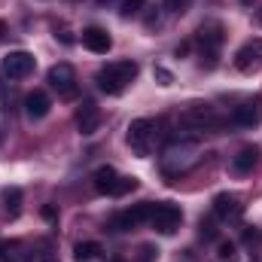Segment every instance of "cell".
Listing matches in <instances>:
<instances>
[{
	"instance_id": "cb8c5ba5",
	"label": "cell",
	"mask_w": 262,
	"mask_h": 262,
	"mask_svg": "<svg viewBox=\"0 0 262 262\" xmlns=\"http://www.w3.org/2000/svg\"><path fill=\"white\" fill-rule=\"evenodd\" d=\"M259 241H262L259 229H244V244H247V247H253V244H259Z\"/></svg>"
},
{
	"instance_id": "ac0fdd59",
	"label": "cell",
	"mask_w": 262,
	"mask_h": 262,
	"mask_svg": "<svg viewBox=\"0 0 262 262\" xmlns=\"http://www.w3.org/2000/svg\"><path fill=\"white\" fill-rule=\"evenodd\" d=\"M21 244L18 241H3L0 238V262H25L28 256H21Z\"/></svg>"
},
{
	"instance_id": "6da1fadb",
	"label": "cell",
	"mask_w": 262,
	"mask_h": 262,
	"mask_svg": "<svg viewBox=\"0 0 262 262\" xmlns=\"http://www.w3.org/2000/svg\"><path fill=\"white\" fill-rule=\"evenodd\" d=\"M134 76H137V64L134 61H113V64H104L98 70L95 82L107 95H122L131 82H134Z\"/></svg>"
},
{
	"instance_id": "f1b7e54d",
	"label": "cell",
	"mask_w": 262,
	"mask_h": 262,
	"mask_svg": "<svg viewBox=\"0 0 262 262\" xmlns=\"http://www.w3.org/2000/svg\"><path fill=\"white\" fill-rule=\"evenodd\" d=\"M3 34H6V25H3V21H0V40H3Z\"/></svg>"
},
{
	"instance_id": "9c48e42d",
	"label": "cell",
	"mask_w": 262,
	"mask_h": 262,
	"mask_svg": "<svg viewBox=\"0 0 262 262\" xmlns=\"http://www.w3.org/2000/svg\"><path fill=\"white\" fill-rule=\"evenodd\" d=\"M235 67H238L241 73H250V70L262 67V40L259 37L247 40V43L235 52Z\"/></svg>"
},
{
	"instance_id": "d4e9b609",
	"label": "cell",
	"mask_w": 262,
	"mask_h": 262,
	"mask_svg": "<svg viewBox=\"0 0 262 262\" xmlns=\"http://www.w3.org/2000/svg\"><path fill=\"white\" fill-rule=\"evenodd\" d=\"M189 3H192V0H165V6H168L171 12H183Z\"/></svg>"
},
{
	"instance_id": "2e32d148",
	"label": "cell",
	"mask_w": 262,
	"mask_h": 262,
	"mask_svg": "<svg viewBox=\"0 0 262 262\" xmlns=\"http://www.w3.org/2000/svg\"><path fill=\"white\" fill-rule=\"evenodd\" d=\"M256 162H259V146H244V149L232 159V168H235L238 174H250Z\"/></svg>"
},
{
	"instance_id": "7402d4cb",
	"label": "cell",
	"mask_w": 262,
	"mask_h": 262,
	"mask_svg": "<svg viewBox=\"0 0 262 262\" xmlns=\"http://www.w3.org/2000/svg\"><path fill=\"white\" fill-rule=\"evenodd\" d=\"M134 189H137V177H119L113 195H125V192H134Z\"/></svg>"
},
{
	"instance_id": "83f0119b",
	"label": "cell",
	"mask_w": 262,
	"mask_h": 262,
	"mask_svg": "<svg viewBox=\"0 0 262 262\" xmlns=\"http://www.w3.org/2000/svg\"><path fill=\"white\" fill-rule=\"evenodd\" d=\"M156 253H159V250H152V247H140V262H152Z\"/></svg>"
},
{
	"instance_id": "5bb4252c",
	"label": "cell",
	"mask_w": 262,
	"mask_h": 262,
	"mask_svg": "<svg viewBox=\"0 0 262 262\" xmlns=\"http://www.w3.org/2000/svg\"><path fill=\"white\" fill-rule=\"evenodd\" d=\"M49 110H52V101H49V95H46V92L34 89V92L25 98V113H28V119H43Z\"/></svg>"
},
{
	"instance_id": "8992f818",
	"label": "cell",
	"mask_w": 262,
	"mask_h": 262,
	"mask_svg": "<svg viewBox=\"0 0 262 262\" xmlns=\"http://www.w3.org/2000/svg\"><path fill=\"white\" fill-rule=\"evenodd\" d=\"M3 76H9V79H25L28 73H34V67H37V58L31 55V52H25V49H15V52H9L6 58H3Z\"/></svg>"
},
{
	"instance_id": "52a82bcc",
	"label": "cell",
	"mask_w": 262,
	"mask_h": 262,
	"mask_svg": "<svg viewBox=\"0 0 262 262\" xmlns=\"http://www.w3.org/2000/svg\"><path fill=\"white\" fill-rule=\"evenodd\" d=\"M46 79H49V85H52L61 98H73V95H76V73H73L70 64H52L49 73H46Z\"/></svg>"
},
{
	"instance_id": "ffe728a7",
	"label": "cell",
	"mask_w": 262,
	"mask_h": 262,
	"mask_svg": "<svg viewBox=\"0 0 262 262\" xmlns=\"http://www.w3.org/2000/svg\"><path fill=\"white\" fill-rule=\"evenodd\" d=\"M146 6V0H119V12L128 18V15H137L140 9Z\"/></svg>"
},
{
	"instance_id": "5b68a950",
	"label": "cell",
	"mask_w": 262,
	"mask_h": 262,
	"mask_svg": "<svg viewBox=\"0 0 262 262\" xmlns=\"http://www.w3.org/2000/svg\"><path fill=\"white\" fill-rule=\"evenodd\" d=\"M152 201H143V204H134L128 210H122V213H116L113 220H110V226L116 229V232H131V229H137L140 223H149V216H152Z\"/></svg>"
},
{
	"instance_id": "8fae6325",
	"label": "cell",
	"mask_w": 262,
	"mask_h": 262,
	"mask_svg": "<svg viewBox=\"0 0 262 262\" xmlns=\"http://www.w3.org/2000/svg\"><path fill=\"white\" fill-rule=\"evenodd\" d=\"M259 119H262V104L259 101H244V104H238V107L232 110V122L241 125V128H253V125H259Z\"/></svg>"
},
{
	"instance_id": "4dcf8cb0",
	"label": "cell",
	"mask_w": 262,
	"mask_h": 262,
	"mask_svg": "<svg viewBox=\"0 0 262 262\" xmlns=\"http://www.w3.org/2000/svg\"><path fill=\"white\" fill-rule=\"evenodd\" d=\"M113 262H122V259H113Z\"/></svg>"
},
{
	"instance_id": "d6986e66",
	"label": "cell",
	"mask_w": 262,
	"mask_h": 262,
	"mask_svg": "<svg viewBox=\"0 0 262 262\" xmlns=\"http://www.w3.org/2000/svg\"><path fill=\"white\" fill-rule=\"evenodd\" d=\"M73 253H76L79 262H89V259H95V256L101 253V244H98V241H79Z\"/></svg>"
},
{
	"instance_id": "277c9868",
	"label": "cell",
	"mask_w": 262,
	"mask_h": 262,
	"mask_svg": "<svg viewBox=\"0 0 262 262\" xmlns=\"http://www.w3.org/2000/svg\"><path fill=\"white\" fill-rule=\"evenodd\" d=\"M183 128L186 131H213L220 128V116L213 113V107H207V104H192L186 113H183Z\"/></svg>"
},
{
	"instance_id": "ba28073f",
	"label": "cell",
	"mask_w": 262,
	"mask_h": 262,
	"mask_svg": "<svg viewBox=\"0 0 262 262\" xmlns=\"http://www.w3.org/2000/svg\"><path fill=\"white\" fill-rule=\"evenodd\" d=\"M213 216L223 220V223H238L244 216V204L238 195H229V192H220L213 198Z\"/></svg>"
},
{
	"instance_id": "9a60e30c",
	"label": "cell",
	"mask_w": 262,
	"mask_h": 262,
	"mask_svg": "<svg viewBox=\"0 0 262 262\" xmlns=\"http://www.w3.org/2000/svg\"><path fill=\"white\" fill-rule=\"evenodd\" d=\"M92 183H95V189H98L101 195H113V189H116V183H119V174H116V168L101 165V168L92 174Z\"/></svg>"
},
{
	"instance_id": "7a4b0ae2",
	"label": "cell",
	"mask_w": 262,
	"mask_h": 262,
	"mask_svg": "<svg viewBox=\"0 0 262 262\" xmlns=\"http://www.w3.org/2000/svg\"><path fill=\"white\" fill-rule=\"evenodd\" d=\"M183 223V210L174 204V201H159L152 207V216H149V226L159 232V235H174Z\"/></svg>"
},
{
	"instance_id": "4316f807",
	"label": "cell",
	"mask_w": 262,
	"mask_h": 262,
	"mask_svg": "<svg viewBox=\"0 0 262 262\" xmlns=\"http://www.w3.org/2000/svg\"><path fill=\"white\" fill-rule=\"evenodd\" d=\"M43 220H49V223H55V220H58V210H55V204H46V207H43Z\"/></svg>"
},
{
	"instance_id": "30bf717a",
	"label": "cell",
	"mask_w": 262,
	"mask_h": 262,
	"mask_svg": "<svg viewBox=\"0 0 262 262\" xmlns=\"http://www.w3.org/2000/svg\"><path fill=\"white\" fill-rule=\"evenodd\" d=\"M82 46H85L89 52H95V55H107V52L113 49V37H110L104 28L92 25V28L82 31Z\"/></svg>"
},
{
	"instance_id": "4fadbf2b",
	"label": "cell",
	"mask_w": 262,
	"mask_h": 262,
	"mask_svg": "<svg viewBox=\"0 0 262 262\" xmlns=\"http://www.w3.org/2000/svg\"><path fill=\"white\" fill-rule=\"evenodd\" d=\"M98 125H101V110H98L92 101H85V104L76 110V128H79V134H95Z\"/></svg>"
},
{
	"instance_id": "44dd1931",
	"label": "cell",
	"mask_w": 262,
	"mask_h": 262,
	"mask_svg": "<svg viewBox=\"0 0 262 262\" xmlns=\"http://www.w3.org/2000/svg\"><path fill=\"white\" fill-rule=\"evenodd\" d=\"M220 262H238V247L232 241H223L220 244Z\"/></svg>"
},
{
	"instance_id": "3957f363",
	"label": "cell",
	"mask_w": 262,
	"mask_h": 262,
	"mask_svg": "<svg viewBox=\"0 0 262 262\" xmlns=\"http://www.w3.org/2000/svg\"><path fill=\"white\" fill-rule=\"evenodd\" d=\"M156 143V122L152 119H134L128 125V146L137 156H149Z\"/></svg>"
},
{
	"instance_id": "7c38bea8",
	"label": "cell",
	"mask_w": 262,
	"mask_h": 262,
	"mask_svg": "<svg viewBox=\"0 0 262 262\" xmlns=\"http://www.w3.org/2000/svg\"><path fill=\"white\" fill-rule=\"evenodd\" d=\"M198 43H201V55L210 58V67H213V55H216V49L223 43V28L220 25H204L198 31Z\"/></svg>"
},
{
	"instance_id": "603a6c76",
	"label": "cell",
	"mask_w": 262,
	"mask_h": 262,
	"mask_svg": "<svg viewBox=\"0 0 262 262\" xmlns=\"http://www.w3.org/2000/svg\"><path fill=\"white\" fill-rule=\"evenodd\" d=\"M201 238H204V241L216 238V226H213V220H201Z\"/></svg>"
},
{
	"instance_id": "e0dca14e",
	"label": "cell",
	"mask_w": 262,
	"mask_h": 262,
	"mask_svg": "<svg viewBox=\"0 0 262 262\" xmlns=\"http://www.w3.org/2000/svg\"><path fill=\"white\" fill-rule=\"evenodd\" d=\"M21 201H25V195H21L18 186H9V189L3 192V204H6V216H9V220H15V216L21 213Z\"/></svg>"
},
{
	"instance_id": "f546056e",
	"label": "cell",
	"mask_w": 262,
	"mask_h": 262,
	"mask_svg": "<svg viewBox=\"0 0 262 262\" xmlns=\"http://www.w3.org/2000/svg\"><path fill=\"white\" fill-rule=\"evenodd\" d=\"M241 3H244V6H250V3H253V0H241Z\"/></svg>"
},
{
	"instance_id": "484cf974",
	"label": "cell",
	"mask_w": 262,
	"mask_h": 262,
	"mask_svg": "<svg viewBox=\"0 0 262 262\" xmlns=\"http://www.w3.org/2000/svg\"><path fill=\"white\" fill-rule=\"evenodd\" d=\"M156 76L162 79V85H171V82H174V76H171V73H168L165 67H156Z\"/></svg>"
}]
</instances>
